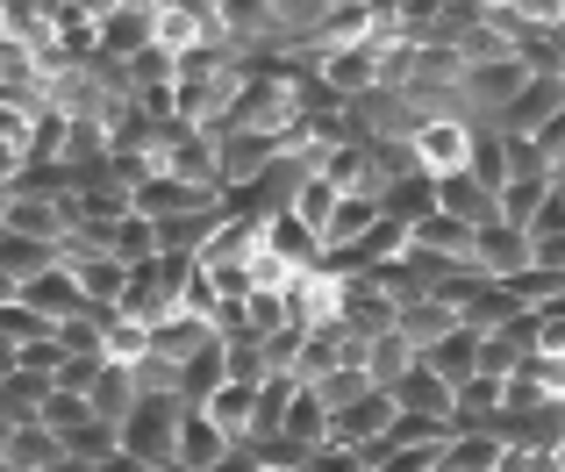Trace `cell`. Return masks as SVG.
<instances>
[{"instance_id":"cell-1","label":"cell","mask_w":565,"mask_h":472,"mask_svg":"<svg viewBox=\"0 0 565 472\" xmlns=\"http://www.w3.org/2000/svg\"><path fill=\"white\" fill-rule=\"evenodd\" d=\"M186 416L193 408L180 401V394H143L137 401V416L122 422V451L137 465H151V472H180V437H186Z\"/></svg>"},{"instance_id":"cell-2","label":"cell","mask_w":565,"mask_h":472,"mask_svg":"<svg viewBox=\"0 0 565 472\" xmlns=\"http://www.w3.org/2000/svg\"><path fill=\"white\" fill-rule=\"evenodd\" d=\"M279 158H287V137H265V129H222V194H250Z\"/></svg>"},{"instance_id":"cell-3","label":"cell","mask_w":565,"mask_h":472,"mask_svg":"<svg viewBox=\"0 0 565 472\" xmlns=\"http://www.w3.org/2000/svg\"><path fill=\"white\" fill-rule=\"evenodd\" d=\"M143 51H158V8L151 0H108L100 8V57L129 65Z\"/></svg>"},{"instance_id":"cell-4","label":"cell","mask_w":565,"mask_h":472,"mask_svg":"<svg viewBox=\"0 0 565 472\" xmlns=\"http://www.w3.org/2000/svg\"><path fill=\"white\" fill-rule=\"evenodd\" d=\"M8 301H22V308H36L43 322H51V330H65L72 315H86V287H79V272H72V265H57V272H43V279H29V287H14Z\"/></svg>"},{"instance_id":"cell-5","label":"cell","mask_w":565,"mask_h":472,"mask_svg":"<svg viewBox=\"0 0 565 472\" xmlns=\"http://www.w3.org/2000/svg\"><path fill=\"white\" fill-rule=\"evenodd\" d=\"M472 265H480L487 279H523L530 265H537V244H530V229H509V223H487L480 236H472Z\"/></svg>"},{"instance_id":"cell-6","label":"cell","mask_w":565,"mask_h":472,"mask_svg":"<svg viewBox=\"0 0 565 472\" xmlns=\"http://www.w3.org/2000/svg\"><path fill=\"white\" fill-rule=\"evenodd\" d=\"M230 194H207V186H186L172 180V172H158L151 186H137V215H151V223H180V215H207L222 208Z\"/></svg>"},{"instance_id":"cell-7","label":"cell","mask_w":565,"mask_h":472,"mask_svg":"<svg viewBox=\"0 0 565 472\" xmlns=\"http://www.w3.org/2000/svg\"><path fill=\"white\" fill-rule=\"evenodd\" d=\"M386 394H394L401 416H437V422H451V408H458V387L429 358H415V373L401 379V387H386Z\"/></svg>"},{"instance_id":"cell-8","label":"cell","mask_w":565,"mask_h":472,"mask_svg":"<svg viewBox=\"0 0 565 472\" xmlns=\"http://www.w3.org/2000/svg\"><path fill=\"white\" fill-rule=\"evenodd\" d=\"M8 236L65 244L72 236V201H57V194H8Z\"/></svg>"},{"instance_id":"cell-9","label":"cell","mask_w":565,"mask_h":472,"mask_svg":"<svg viewBox=\"0 0 565 472\" xmlns=\"http://www.w3.org/2000/svg\"><path fill=\"white\" fill-rule=\"evenodd\" d=\"M415 151H423L429 180H451V172L472 165V129L466 122H423L415 129Z\"/></svg>"},{"instance_id":"cell-10","label":"cell","mask_w":565,"mask_h":472,"mask_svg":"<svg viewBox=\"0 0 565 472\" xmlns=\"http://www.w3.org/2000/svg\"><path fill=\"white\" fill-rule=\"evenodd\" d=\"M437 208L451 215V223H466V229L501 223V194H494V186H480L472 172H451V180H437Z\"/></svg>"},{"instance_id":"cell-11","label":"cell","mask_w":565,"mask_h":472,"mask_svg":"<svg viewBox=\"0 0 565 472\" xmlns=\"http://www.w3.org/2000/svg\"><path fill=\"white\" fill-rule=\"evenodd\" d=\"M72 272H79V287H86V301H94V308H122L137 265H122L115 250H86V258H72Z\"/></svg>"},{"instance_id":"cell-12","label":"cell","mask_w":565,"mask_h":472,"mask_svg":"<svg viewBox=\"0 0 565 472\" xmlns=\"http://www.w3.org/2000/svg\"><path fill=\"white\" fill-rule=\"evenodd\" d=\"M236 459V444L215 430V416L207 408H193L186 416V437H180V472H215V465H230Z\"/></svg>"},{"instance_id":"cell-13","label":"cell","mask_w":565,"mask_h":472,"mask_svg":"<svg viewBox=\"0 0 565 472\" xmlns=\"http://www.w3.org/2000/svg\"><path fill=\"white\" fill-rule=\"evenodd\" d=\"M51 465H65V437H57L51 422L8 430V472H51Z\"/></svg>"},{"instance_id":"cell-14","label":"cell","mask_w":565,"mask_h":472,"mask_svg":"<svg viewBox=\"0 0 565 472\" xmlns=\"http://www.w3.org/2000/svg\"><path fill=\"white\" fill-rule=\"evenodd\" d=\"M394 330L408 336L415 351H437V344H444V336H451V330H466V315H458V308H444L437 293H429V301L401 308V322H394Z\"/></svg>"},{"instance_id":"cell-15","label":"cell","mask_w":565,"mask_h":472,"mask_svg":"<svg viewBox=\"0 0 565 472\" xmlns=\"http://www.w3.org/2000/svg\"><path fill=\"white\" fill-rule=\"evenodd\" d=\"M222 387H230V344H207L193 365H180V401L186 408H207Z\"/></svg>"},{"instance_id":"cell-16","label":"cell","mask_w":565,"mask_h":472,"mask_svg":"<svg viewBox=\"0 0 565 472\" xmlns=\"http://www.w3.org/2000/svg\"><path fill=\"white\" fill-rule=\"evenodd\" d=\"M380 208H386V223L423 229L429 215H437V180H429V172H423V180H394V186L380 194Z\"/></svg>"},{"instance_id":"cell-17","label":"cell","mask_w":565,"mask_h":472,"mask_svg":"<svg viewBox=\"0 0 565 472\" xmlns=\"http://www.w3.org/2000/svg\"><path fill=\"white\" fill-rule=\"evenodd\" d=\"M480 344H487V330H451L437 351H423V358L437 365L451 387H466V379H480Z\"/></svg>"},{"instance_id":"cell-18","label":"cell","mask_w":565,"mask_h":472,"mask_svg":"<svg viewBox=\"0 0 565 472\" xmlns=\"http://www.w3.org/2000/svg\"><path fill=\"white\" fill-rule=\"evenodd\" d=\"M207 416H215V430L230 437L236 451H250V422H258V387H222L215 401H207Z\"/></svg>"},{"instance_id":"cell-19","label":"cell","mask_w":565,"mask_h":472,"mask_svg":"<svg viewBox=\"0 0 565 472\" xmlns=\"http://www.w3.org/2000/svg\"><path fill=\"white\" fill-rule=\"evenodd\" d=\"M65 265V244H43V236H8V293L29 287V279L57 272Z\"/></svg>"},{"instance_id":"cell-20","label":"cell","mask_w":565,"mask_h":472,"mask_svg":"<svg viewBox=\"0 0 565 472\" xmlns=\"http://www.w3.org/2000/svg\"><path fill=\"white\" fill-rule=\"evenodd\" d=\"M380 223H386L380 194H344V208H337V223H330V250H359Z\"/></svg>"},{"instance_id":"cell-21","label":"cell","mask_w":565,"mask_h":472,"mask_svg":"<svg viewBox=\"0 0 565 472\" xmlns=\"http://www.w3.org/2000/svg\"><path fill=\"white\" fill-rule=\"evenodd\" d=\"M322 401H330V416H344V408H359V401H373V394H386L380 379H373V365H337L330 379H322Z\"/></svg>"},{"instance_id":"cell-22","label":"cell","mask_w":565,"mask_h":472,"mask_svg":"<svg viewBox=\"0 0 565 472\" xmlns=\"http://www.w3.org/2000/svg\"><path fill=\"white\" fill-rule=\"evenodd\" d=\"M472 180H480V186H494V194H501V186H509L515 180V165H509V137H501V129H472Z\"/></svg>"},{"instance_id":"cell-23","label":"cell","mask_w":565,"mask_h":472,"mask_svg":"<svg viewBox=\"0 0 565 472\" xmlns=\"http://www.w3.org/2000/svg\"><path fill=\"white\" fill-rule=\"evenodd\" d=\"M552 194H558V180H509V186H501V223H509V229H530Z\"/></svg>"},{"instance_id":"cell-24","label":"cell","mask_w":565,"mask_h":472,"mask_svg":"<svg viewBox=\"0 0 565 472\" xmlns=\"http://www.w3.org/2000/svg\"><path fill=\"white\" fill-rule=\"evenodd\" d=\"M415 358H423V351H415L401 330H394V336H380V344L365 351V365H373V379H380V387H401V379L415 373Z\"/></svg>"},{"instance_id":"cell-25","label":"cell","mask_w":565,"mask_h":472,"mask_svg":"<svg viewBox=\"0 0 565 472\" xmlns=\"http://www.w3.org/2000/svg\"><path fill=\"white\" fill-rule=\"evenodd\" d=\"M337 208H344V194H337L330 180H308V186H301V201H294V215H301V223L322 236V250H330V223H337Z\"/></svg>"},{"instance_id":"cell-26","label":"cell","mask_w":565,"mask_h":472,"mask_svg":"<svg viewBox=\"0 0 565 472\" xmlns=\"http://www.w3.org/2000/svg\"><path fill=\"white\" fill-rule=\"evenodd\" d=\"M509 437H451V472H501Z\"/></svg>"},{"instance_id":"cell-27","label":"cell","mask_w":565,"mask_h":472,"mask_svg":"<svg viewBox=\"0 0 565 472\" xmlns=\"http://www.w3.org/2000/svg\"><path fill=\"white\" fill-rule=\"evenodd\" d=\"M65 344L57 336H43V344H22V351H8V373H36V379H51L57 387V373H65Z\"/></svg>"},{"instance_id":"cell-28","label":"cell","mask_w":565,"mask_h":472,"mask_svg":"<svg viewBox=\"0 0 565 472\" xmlns=\"http://www.w3.org/2000/svg\"><path fill=\"white\" fill-rule=\"evenodd\" d=\"M523 358H530V351L515 344L509 330H494V336H487V344H480V379H501V387H509V379L523 373Z\"/></svg>"},{"instance_id":"cell-29","label":"cell","mask_w":565,"mask_h":472,"mask_svg":"<svg viewBox=\"0 0 565 472\" xmlns=\"http://www.w3.org/2000/svg\"><path fill=\"white\" fill-rule=\"evenodd\" d=\"M43 422H51L57 437H72V430H86V422H94V401H86V394L51 387V401H43Z\"/></svg>"},{"instance_id":"cell-30","label":"cell","mask_w":565,"mask_h":472,"mask_svg":"<svg viewBox=\"0 0 565 472\" xmlns=\"http://www.w3.org/2000/svg\"><path fill=\"white\" fill-rule=\"evenodd\" d=\"M43 336H57V330H51V322L36 315V308L8 301V351H22V344H43Z\"/></svg>"},{"instance_id":"cell-31","label":"cell","mask_w":565,"mask_h":472,"mask_svg":"<svg viewBox=\"0 0 565 472\" xmlns=\"http://www.w3.org/2000/svg\"><path fill=\"white\" fill-rule=\"evenodd\" d=\"M100 373H108V358H72L65 373H57V387H65V394H86V401H94Z\"/></svg>"},{"instance_id":"cell-32","label":"cell","mask_w":565,"mask_h":472,"mask_svg":"<svg viewBox=\"0 0 565 472\" xmlns=\"http://www.w3.org/2000/svg\"><path fill=\"white\" fill-rule=\"evenodd\" d=\"M530 244H565V186H558V194L552 201H544V215H537V223H530Z\"/></svg>"},{"instance_id":"cell-33","label":"cell","mask_w":565,"mask_h":472,"mask_svg":"<svg viewBox=\"0 0 565 472\" xmlns=\"http://www.w3.org/2000/svg\"><path fill=\"white\" fill-rule=\"evenodd\" d=\"M316 472H365V459L344 451V444H330V451H316Z\"/></svg>"},{"instance_id":"cell-34","label":"cell","mask_w":565,"mask_h":472,"mask_svg":"<svg viewBox=\"0 0 565 472\" xmlns=\"http://www.w3.org/2000/svg\"><path fill=\"white\" fill-rule=\"evenodd\" d=\"M100 472H151V465H137V459H129V451H122V459H108Z\"/></svg>"},{"instance_id":"cell-35","label":"cell","mask_w":565,"mask_h":472,"mask_svg":"<svg viewBox=\"0 0 565 472\" xmlns=\"http://www.w3.org/2000/svg\"><path fill=\"white\" fill-rule=\"evenodd\" d=\"M51 472H100V465H79V459H65V465H51Z\"/></svg>"},{"instance_id":"cell-36","label":"cell","mask_w":565,"mask_h":472,"mask_svg":"<svg viewBox=\"0 0 565 472\" xmlns=\"http://www.w3.org/2000/svg\"><path fill=\"white\" fill-rule=\"evenodd\" d=\"M558 186H565V158H558Z\"/></svg>"},{"instance_id":"cell-37","label":"cell","mask_w":565,"mask_h":472,"mask_svg":"<svg viewBox=\"0 0 565 472\" xmlns=\"http://www.w3.org/2000/svg\"><path fill=\"white\" fill-rule=\"evenodd\" d=\"M558 459H565V444H558Z\"/></svg>"}]
</instances>
